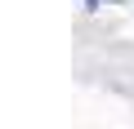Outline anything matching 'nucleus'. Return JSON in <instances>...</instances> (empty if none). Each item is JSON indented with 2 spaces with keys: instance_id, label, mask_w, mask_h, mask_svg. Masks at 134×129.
I'll use <instances>...</instances> for the list:
<instances>
[{
  "instance_id": "obj_1",
  "label": "nucleus",
  "mask_w": 134,
  "mask_h": 129,
  "mask_svg": "<svg viewBox=\"0 0 134 129\" xmlns=\"http://www.w3.org/2000/svg\"><path fill=\"white\" fill-rule=\"evenodd\" d=\"M85 9H98V0H85Z\"/></svg>"
}]
</instances>
